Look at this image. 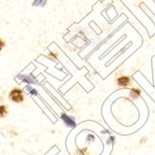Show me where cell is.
<instances>
[{
	"label": "cell",
	"instance_id": "6da1fadb",
	"mask_svg": "<svg viewBox=\"0 0 155 155\" xmlns=\"http://www.w3.org/2000/svg\"><path fill=\"white\" fill-rule=\"evenodd\" d=\"M9 97L14 102L21 103V102L23 101V94H22V91L21 89H18V88L13 89L10 92Z\"/></svg>",
	"mask_w": 155,
	"mask_h": 155
},
{
	"label": "cell",
	"instance_id": "7a4b0ae2",
	"mask_svg": "<svg viewBox=\"0 0 155 155\" xmlns=\"http://www.w3.org/2000/svg\"><path fill=\"white\" fill-rule=\"evenodd\" d=\"M48 0H34L32 6L35 8H43L46 6Z\"/></svg>",
	"mask_w": 155,
	"mask_h": 155
},
{
	"label": "cell",
	"instance_id": "3957f363",
	"mask_svg": "<svg viewBox=\"0 0 155 155\" xmlns=\"http://www.w3.org/2000/svg\"><path fill=\"white\" fill-rule=\"evenodd\" d=\"M118 84L119 86H122V87H126L127 84L130 83V79L126 76H122L118 79Z\"/></svg>",
	"mask_w": 155,
	"mask_h": 155
},
{
	"label": "cell",
	"instance_id": "277c9868",
	"mask_svg": "<svg viewBox=\"0 0 155 155\" xmlns=\"http://www.w3.org/2000/svg\"><path fill=\"white\" fill-rule=\"evenodd\" d=\"M62 119H63L64 122H65L68 125H70V126H74V125L75 124V122H74L71 117H69V116H67V115H62Z\"/></svg>",
	"mask_w": 155,
	"mask_h": 155
},
{
	"label": "cell",
	"instance_id": "5b68a950",
	"mask_svg": "<svg viewBox=\"0 0 155 155\" xmlns=\"http://www.w3.org/2000/svg\"><path fill=\"white\" fill-rule=\"evenodd\" d=\"M8 114L6 106H0V117H5Z\"/></svg>",
	"mask_w": 155,
	"mask_h": 155
},
{
	"label": "cell",
	"instance_id": "8992f818",
	"mask_svg": "<svg viewBox=\"0 0 155 155\" xmlns=\"http://www.w3.org/2000/svg\"><path fill=\"white\" fill-rule=\"evenodd\" d=\"M139 93H140V91L138 89H134V90H132V97H137V96H139Z\"/></svg>",
	"mask_w": 155,
	"mask_h": 155
},
{
	"label": "cell",
	"instance_id": "52a82bcc",
	"mask_svg": "<svg viewBox=\"0 0 155 155\" xmlns=\"http://www.w3.org/2000/svg\"><path fill=\"white\" fill-rule=\"evenodd\" d=\"M6 46V43H5V41L4 40H2L1 38H0V51H1L3 48H4V47Z\"/></svg>",
	"mask_w": 155,
	"mask_h": 155
},
{
	"label": "cell",
	"instance_id": "ba28073f",
	"mask_svg": "<svg viewBox=\"0 0 155 155\" xmlns=\"http://www.w3.org/2000/svg\"><path fill=\"white\" fill-rule=\"evenodd\" d=\"M49 57H50V58H52V59H56V58H57V55L54 54L53 52H50V54H49Z\"/></svg>",
	"mask_w": 155,
	"mask_h": 155
}]
</instances>
